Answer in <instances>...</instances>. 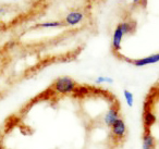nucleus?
<instances>
[{"label": "nucleus", "instance_id": "5", "mask_svg": "<svg viewBox=\"0 0 159 149\" xmlns=\"http://www.w3.org/2000/svg\"><path fill=\"white\" fill-rule=\"evenodd\" d=\"M84 19H85V14L82 11H72L64 19V25L74 26V25H77L81 22H83Z\"/></svg>", "mask_w": 159, "mask_h": 149}, {"label": "nucleus", "instance_id": "10", "mask_svg": "<svg viewBox=\"0 0 159 149\" xmlns=\"http://www.w3.org/2000/svg\"><path fill=\"white\" fill-rule=\"evenodd\" d=\"M123 96H124V98H125V101L129 107H133V105H134V96H133L132 93L128 89H124Z\"/></svg>", "mask_w": 159, "mask_h": 149}, {"label": "nucleus", "instance_id": "3", "mask_svg": "<svg viewBox=\"0 0 159 149\" xmlns=\"http://www.w3.org/2000/svg\"><path fill=\"white\" fill-rule=\"evenodd\" d=\"M111 134L113 137H116L117 139H122L125 137L126 135V125L125 122L122 120L121 118H119L112 125H111Z\"/></svg>", "mask_w": 159, "mask_h": 149}, {"label": "nucleus", "instance_id": "4", "mask_svg": "<svg viewBox=\"0 0 159 149\" xmlns=\"http://www.w3.org/2000/svg\"><path fill=\"white\" fill-rule=\"evenodd\" d=\"M126 62H130L135 66H145L149 65V64H156L159 61V53H155V55L148 56L146 58H142V59H136V60H131L128 58H123Z\"/></svg>", "mask_w": 159, "mask_h": 149}, {"label": "nucleus", "instance_id": "7", "mask_svg": "<svg viewBox=\"0 0 159 149\" xmlns=\"http://www.w3.org/2000/svg\"><path fill=\"white\" fill-rule=\"evenodd\" d=\"M156 146V139L154 136L150 134L149 129H146L143 135V144H142V149H155Z\"/></svg>", "mask_w": 159, "mask_h": 149}, {"label": "nucleus", "instance_id": "2", "mask_svg": "<svg viewBox=\"0 0 159 149\" xmlns=\"http://www.w3.org/2000/svg\"><path fill=\"white\" fill-rule=\"evenodd\" d=\"M76 82L70 76H61L53 83L52 88L56 93L60 95H68L71 93L75 92L76 89Z\"/></svg>", "mask_w": 159, "mask_h": 149}, {"label": "nucleus", "instance_id": "9", "mask_svg": "<svg viewBox=\"0 0 159 149\" xmlns=\"http://www.w3.org/2000/svg\"><path fill=\"white\" fill-rule=\"evenodd\" d=\"M64 23L60 22V21H48V22H44L42 24L38 25V27L42 29H53V27H60L63 26Z\"/></svg>", "mask_w": 159, "mask_h": 149}, {"label": "nucleus", "instance_id": "6", "mask_svg": "<svg viewBox=\"0 0 159 149\" xmlns=\"http://www.w3.org/2000/svg\"><path fill=\"white\" fill-rule=\"evenodd\" d=\"M119 118H120L119 107H118V105H112L108 109V111L106 112V114H105L104 122L107 126H111Z\"/></svg>", "mask_w": 159, "mask_h": 149}, {"label": "nucleus", "instance_id": "11", "mask_svg": "<svg viewBox=\"0 0 159 149\" xmlns=\"http://www.w3.org/2000/svg\"><path fill=\"white\" fill-rule=\"evenodd\" d=\"M112 79L110 77H106V76H98L96 79V83L102 84V83H112Z\"/></svg>", "mask_w": 159, "mask_h": 149}, {"label": "nucleus", "instance_id": "8", "mask_svg": "<svg viewBox=\"0 0 159 149\" xmlns=\"http://www.w3.org/2000/svg\"><path fill=\"white\" fill-rule=\"evenodd\" d=\"M156 121L157 116L152 110H144V126H145V129H149V127H152L156 123Z\"/></svg>", "mask_w": 159, "mask_h": 149}, {"label": "nucleus", "instance_id": "1", "mask_svg": "<svg viewBox=\"0 0 159 149\" xmlns=\"http://www.w3.org/2000/svg\"><path fill=\"white\" fill-rule=\"evenodd\" d=\"M134 29H135L134 22H122L117 25L116 29L113 31L112 43H111L113 52L115 53L119 52V50L121 49V44H122V39H123V36L125 35V34L132 33Z\"/></svg>", "mask_w": 159, "mask_h": 149}, {"label": "nucleus", "instance_id": "12", "mask_svg": "<svg viewBox=\"0 0 159 149\" xmlns=\"http://www.w3.org/2000/svg\"><path fill=\"white\" fill-rule=\"evenodd\" d=\"M0 149H5V148H3V145L1 144V142H0Z\"/></svg>", "mask_w": 159, "mask_h": 149}]
</instances>
